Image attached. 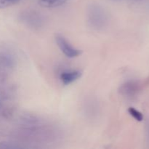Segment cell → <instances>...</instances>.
Listing matches in <instances>:
<instances>
[{
	"label": "cell",
	"mask_w": 149,
	"mask_h": 149,
	"mask_svg": "<svg viewBox=\"0 0 149 149\" xmlns=\"http://www.w3.org/2000/svg\"><path fill=\"white\" fill-rule=\"evenodd\" d=\"M87 22L93 30L102 31L109 25V13L100 4H92L87 10Z\"/></svg>",
	"instance_id": "6da1fadb"
},
{
	"label": "cell",
	"mask_w": 149,
	"mask_h": 149,
	"mask_svg": "<svg viewBox=\"0 0 149 149\" xmlns=\"http://www.w3.org/2000/svg\"><path fill=\"white\" fill-rule=\"evenodd\" d=\"M22 23L33 29H39L45 25V17L40 13L35 10H26L20 15Z\"/></svg>",
	"instance_id": "7a4b0ae2"
},
{
	"label": "cell",
	"mask_w": 149,
	"mask_h": 149,
	"mask_svg": "<svg viewBox=\"0 0 149 149\" xmlns=\"http://www.w3.org/2000/svg\"><path fill=\"white\" fill-rule=\"evenodd\" d=\"M55 41L61 52L68 58H77L81 54V51L80 49L74 47L61 34H56Z\"/></svg>",
	"instance_id": "3957f363"
},
{
	"label": "cell",
	"mask_w": 149,
	"mask_h": 149,
	"mask_svg": "<svg viewBox=\"0 0 149 149\" xmlns=\"http://www.w3.org/2000/svg\"><path fill=\"white\" fill-rule=\"evenodd\" d=\"M81 77V72L77 70L63 71L60 75V79L64 85H68L77 81Z\"/></svg>",
	"instance_id": "277c9868"
},
{
	"label": "cell",
	"mask_w": 149,
	"mask_h": 149,
	"mask_svg": "<svg viewBox=\"0 0 149 149\" xmlns=\"http://www.w3.org/2000/svg\"><path fill=\"white\" fill-rule=\"evenodd\" d=\"M15 65V58L10 53H1L0 54V66L5 69L10 70L13 68Z\"/></svg>",
	"instance_id": "5b68a950"
},
{
	"label": "cell",
	"mask_w": 149,
	"mask_h": 149,
	"mask_svg": "<svg viewBox=\"0 0 149 149\" xmlns=\"http://www.w3.org/2000/svg\"><path fill=\"white\" fill-rule=\"evenodd\" d=\"M138 90V84L135 81H127L120 87L119 92L125 96H132Z\"/></svg>",
	"instance_id": "8992f818"
},
{
	"label": "cell",
	"mask_w": 149,
	"mask_h": 149,
	"mask_svg": "<svg viewBox=\"0 0 149 149\" xmlns=\"http://www.w3.org/2000/svg\"><path fill=\"white\" fill-rule=\"evenodd\" d=\"M66 1L67 0H39V4L43 7L53 8L62 6Z\"/></svg>",
	"instance_id": "52a82bcc"
},
{
	"label": "cell",
	"mask_w": 149,
	"mask_h": 149,
	"mask_svg": "<svg viewBox=\"0 0 149 149\" xmlns=\"http://www.w3.org/2000/svg\"><path fill=\"white\" fill-rule=\"evenodd\" d=\"M128 112H129L130 114L135 119H136L137 121H142L143 120V115L142 113L140 111H138V110H136L134 108H129L128 109Z\"/></svg>",
	"instance_id": "ba28073f"
},
{
	"label": "cell",
	"mask_w": 149,
	"mask_h": 149,
	"mask_svg": "<svg viewBox=\"0 0 149 149\" xmlns=\"http://www.w3.org/2000/svg\"><path fill=\"white\" fill-rule=\"evenodd\" d=\"M20 1V0H0V9L15 5Z\"/></svg>",
	"instance_id": "9c48e42d"
},
{
	"label": "cell",
	"mask_w": 149,
	"mask_h": 149,
	"mask_svg": "<svg viewBox=\"0 0 149 149\" xmlns=\"http://www.w3.org/2000/svg\"><path fill=\"white\" fill-rule=\"evenodd\" d=\"M115 1H118V0H115Z\"/></svg>",
	"instance_id": "30bf717a"
}]
</instances>
